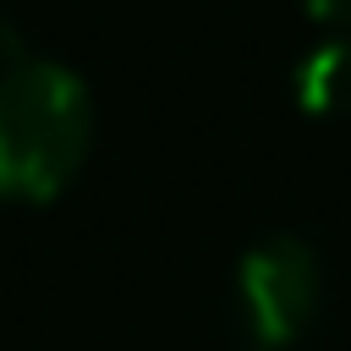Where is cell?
<instances>
[{
	"instance_id": "cell-2",
	"label": "cell",
	"mask_w": 351,
	"mask_h": 351,
	"mask_svg": "<svg viewBox=\"0 0 351 351\" xmlns=\"http://www.w3.org/2000/svg\"><path fill=\"white\" fill-rule=\"evenodd\" d=\"M324 269L302 236H269L236 263V307L258 351H285L318 313Z\"/></svg>"
},
{
	"instance_id": "cell-1",
	"label": "cell",
	"mask_w": 351,
	"mask_h": 351,
	"mask_svg": "<svg viewBox=\"0 0 351 351\" xmlns=\"http://www.w3.org/2000/svg\"><path fill=\"white\" fill-rule=\"evenodd\" d=\"M93 143V93L60 66L27 55L0 71V197L49 203L71 186Z\"/></svg>"
},
{
	"instance_id": "cell-3",
	"label": "cell",
	"mask_w": 351,
	"mask_h": 351,
	"mask_svg": "<svg viewBox=\"0 0 351 351\" xmlns=\"http://www.w3.org/2000/svg\"><path fill=\"white\" fill-rule=\"evenodd\" d=\"M296 104L307 115H346L351 110V38H324L296 60Z\"/></svg>"
},
{
	"instance_id": "cell-4",
	"label": "cell",
	"mask_w": 351,
	"mask_h": 351,
	"mask_svg": "<svg viewBox=\"0 0 351 351\" xmlns=\"http://www.w3.org/2000/svg\"><path fill=\"white\" fill-rule=\"evenodd\" d=\"M302 5H307V16L324 22V27H351V0H302Z\"/></svg>"
}]
</instances>
